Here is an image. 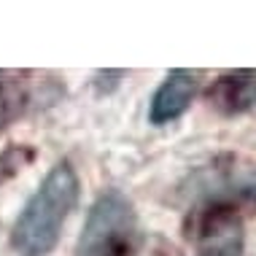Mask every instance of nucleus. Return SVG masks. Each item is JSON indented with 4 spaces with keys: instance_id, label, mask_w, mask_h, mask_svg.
<instances>
[{
    "instance_id": "f257e3e1",
    "label": "nucleus",
    "mask_w": 256,
    "mask_h": 256,
    "mask_svg": "<svg viewBox=\"0 0 256 256\" xmlns=\"http://www.w3.org/2000/svg\"><path fill=\"white\" fill-rule=\"evenodd\" d=\"M76 202H78V176L65 159L49 170L44 184L19 213L11 232L14 251L19 256H49Z\"/></svg>"
},
{
    "instance_id": "f03ea898",
    "label": "nucleus",
    "mask_w": 256,
    "mask_h": 256,
    "mask_svg": "<svg viewBox=\"0 0 256 256\" xmlns=\"http://www.w3.org/2000/svg\"><path fill=\"white\" fill-rule=\"evenodd\" d=\"M138 243L135 210L122 192L98 197L76 246V256H132Z\"/></svg>"
},
{
    "instance_id": "7ed1b4c3",
    "label": "nucleus",
    "mask_w": 256,
    "mask_h": 256,
    "mask_svg": "<svg viewBox=\"0 0 256 256\" xmlns=\"http://www.w3.org/2000/svg\"><path fill=\"white\" fill-rule=\"evenodd\" d=\"M197 256H243V218L232 197L210 200L192 218Z\"/></svg>"
},
{
    "instance_id": "20e7f679",
    "label": "nucleus",
    "mask_w": 256,
    "mask_h": 256,
    "mask_svg": "<svg viewBox=\"0 0 256 256\" xmlns=\"http://www.w3.org/2000/svg\"><path fill=\"white\" fill-rule=\"evenodd\" d=\"M197 78H200V73H194V70H184V68L172 70L168 78L162 81V86L154 92L151 110H148L151 124L176 122L178 116L189 108V102L194 100V94H197Z\"/></svg>"
},
{
    "instance_id": "39448f33",
    "label": "nucleus",
    "mask_w": 256,
    "mask_h": 256,
    "mask_svg": "<svg viewBox=\"0 0 256 256\" xmlns=\"http://www.w3.org/2000/svg\"><path fill=\"white\" fill-rule=\"evenodd\" d=\"M208 102L224 116L246 114L256 102V70H226L205 92Z\"/></svg>"
},
{
    "instance_id": "423d86ee",
    "label": "nucleus",
    "mask_w": 256,
    "mask_h": 256,
    "mask_svg": "<svg viewBox=\"0 0 256 256\" xmlns=\"http://www.w3.org/2000/svg\"><path fill=\"white\" fill-rule=\"evenodd\" d=\"M27 73L16 70H0V130H6L8 124L24 110L30 92H27Z\"/></svg>"
},
{
    "instance_id": "0eeeda50",
    "label": "nucleus",
    "mask_w": 256,
    "mask_h": 256,
    "mask_svg": "<svg viewBox=\"0 0 256 256\" xmlns=\"http://www.w3.org/2000/svg\"><path fill=\"white\" fill-rule=\"evenodd\" d=\"M30 159H32L30 148H8L6 154H0V172H3V178L16 172V170H22V164L30 162Z\"/></svg>"
}]
</instances>
